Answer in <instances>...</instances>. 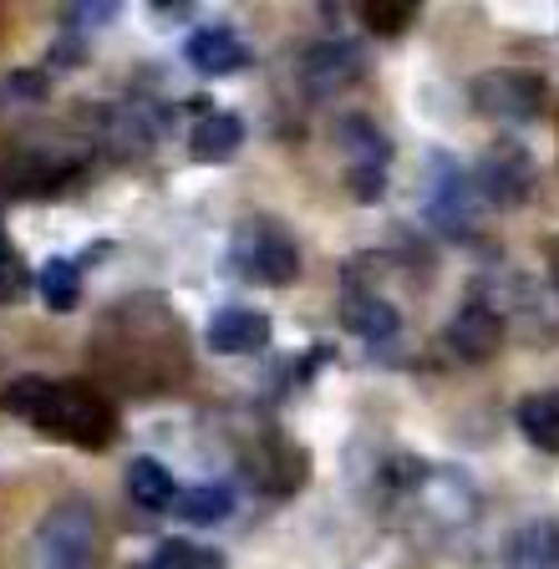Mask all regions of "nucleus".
Segmentation results:
<instances>
[{"mask_svg":"<svg viewBox=\"0 0 559 569\" xmlns=\"http://www.w3.org/2000/svg\"><path fill=\"white\" fill-rule=\"evenodd\" d=\"M112 16H118V6H72V11H67V21H77V26H108Z\"/></svg>","mask_w":559,"mask_h":569,"instance_id":"25","label":"nucleus"},{"mask_svg":"<svg viewBox=\"0 0 559 569\" xmlns=\"http://www.w3.org/2000/svg\"><path fill=\"white\" fill-rule=\"evenodd\" d=\"M244 270L260 284H296L300 280V249L280 219H250L244 229Z\"/></svg>","mask_w":559,"mask_h":569,"instance_id":"5","label":"nucleus"},{"mask_svg":"<svg viewBox=\"0 0 559 569\" xmlns=\"http://www.w3.org/2000/svg\"><path fill=\"white\" fill-rule=\"evenodd\" d=\"M555 274H559V260H555Z\"/></svg>","mask_w":559,"mask_h":569,"instance_id":"26","label":"nucleus"},{"mask_svg":"<svg viewBox=\"0 0 559 569\" xmlns=\"http://www.w3.org/2000/svg\"><path fill=\"white\" fill-rule=\"evenodd\" d=\"M51 387H57V381H47V377H16L11 387L0 391V407H6L11 417H21V422L41 427L47 402H51Z\"/></svg>","mask_w":559,"mask_h":569,"instance_id":"20","label":"nucleus"},{"mask_svg":"<svg viewBox=\"0 0 559 569\" xmlns=\"http://www.w3.org/2000/svg\"><path fill=\"white\" fill-rule=\"evenodd\" d=\"M535 158L523 153L519 142H493L473 168V183L488 203H523L535 193Z\"/></svg>","mask_w":559,"mask_h":569,"instance_id":"6","label":"nucleus"},{"mask_svg":"<svg viewBox=\"0 0 559 569\" xmlns=\"http://www.w3.org/2000/svg\"><path fill=\"white\" fill-rule=\"evenodd\" d=\"M468 213H473V178L452 163L448 153H432L428 163V219L448 234H468Z\"/></svg>","mask_w":559,"mask_h":569,"instance_id":"7","label":"nucleus"},{"mask_svg":"<svg viewBox=\"0 0 559 569\" xmlns=\"http://www.w3.org/2000/svg\"><path fill=\"white\" fill-rule=\"evenodd\" d=\"M513 417H519L523 438L535 442V448L559 452V391H535V397H523Z\"/></svg>","mask_w":559,"mask_h":569,"instance_id":"17","label":"nucleus"},{"mask_svg":"<svg viewBox=\"0 0 559 569\" xmlns=\"http://www.w3.org/2000/svg\"><path fill=\"white\" fill-rule=\"evenodd\" d=\"M503 569H559V523L535 519L513 529L503 545Z\"/></svg>","mask_w":559,"mask_h":569,"instance_id":"13","label":"nucleus"},{"mask_svg":"<svg viewBox=\"0 0 559 569\" xmlns=\"http://www.w3.org/2000/svg\"><path fill=\"white\" fill-rule=\"evenodd\" d=\"M239 142H244V118L239 112H209L193 128V153L203 163H224L229 153H239Z\"/></svg>","mask_w":559,"mask_h":569,"instance_id":"15","label":"nucleus"},{"mask_svg":"<svg viewBox=\"0 0 559 569\" xmlns=\"http://www.w3.org/2000/svg\"><path fill=\"white\" fill-rule=\"evenodd\" d=\"M336 148L346 153V183H351V193H357L361 203H377L381 183H387V168H392V138L371 118L351 112V118H341V128H336Z\"/></svg>","mask_w":559,"mask_h":569,"instance_id":"3","label":"nucleus"},{"mask_svg":"<svg viewBox=\"0 0 559 569\" xmlns=\"http://www.w3.org/2000/svg\"><path fill=\"white\" fill-rule=\"evenodd\" d=\"M143 569H219V555H214V549L189 545V539H163V545H158V555L148 559Z\"/></svg>","mask_w":559,"mask_h":569,"instance_id":"23","label":"nucleus"},{"mask_svg":"<svg viewBox=\"0 0 559 569\" xmlns=\"http://www.w3.org/2000/svg\"><path fill=\"white\" fill-rule=\"evenodd\" d=\"M183 51H189V61L203 71V77H229V71L250 67V47H244V36L229 31V26H199Z\"/></svg>","mask_w":559,"mask_h":569,"instance_id":"12","label":"nucleus"},{"mask_svg":"<svg viewBox=\"0 0 559 569\" xmlns=\"http://www.w3.org/2000/svg\"><path fill=\"white\" fill-rule=\"evenodd\" d=\"M37 290H41V300H47V310H72L77 300H82V264L77 260H47L41 264V274H37Z\"/></svg>","mask_w":559,"mask_h":569,"instance_id":"19","label":"nucleus"},{"mask_svg":"<svg viewBox=\"0 0 559 569\" xmlns=\"http://www.w3.org/2000/svg\"><path fill=\"white\" fill-rule=\"evenodd\" d=\"M473 107L483 118H499V122H535L545 112V87H539L535 71H483L473 82Z\"/></svg>","mask_w":559,"mask_h":569,"instance_id":"4","label":"nucleus"},{"mask_svg":"<svg viewBox=\"0 0 559 569\" xmlns=\"http://www.w3.org/2000/svg\"><path fill=\"white\" fill-rule=\"evenodd\" d=\"M31 270H26V260L16 254V244L6 234H0V306H16V300L31 290Z\"/></svg>","mask_w":559,"mask_h":569,"instance_id":"24","label":"nucleus"},{"mask_svg":"<svg viewBox=\"0 0 559 569\" xmlns=\"http://www.w3.org/2000/svg\"><path fill=\"white\" fill-rule=\"evenodd\" d=\"M61 178H67V168L61 163H51V158H41V153H26V158H16V163L6 168V189L26 193V199H41V193L61 189Z\"/></svg>","mask_w":559,"mask_h":569,"instance_id":"18","label":"nucleus"},{"mask_svg":"<svg viewBox=\"0 0 559 569\" xmlns=\"http://www.w3.org/2000/svg\"><path fill=\"white\" fill-rule=\"evenodd\" d=\"M31 569H97V509L61 498L31 533Z\"/></svg>","mask_w":559,"mask_h":569,"instance_id":"1","label":"nucleus"},{"mask_svg":"<svg viewBox=\"0 0 559 569\" xmlns=\"http://www.w3.org/2000/svg\"><path fill=\"white\" fill-rule=\"evenodd\" d=\"M209 346H214L219 356L264 351V346H270V316H260V310H250V306L219 310V316L209 320Z\"/></svg>","mask_w":559,"mask_h":569,"instance_id":"11","label":"nucleus"},{"mask_svg":"<svg viewBox=\"0 0 559 569\" xmlns=\"http://www.w3.org/2000/svg\"><path fill=\"white\" fill-rule=\"evenodd\" d=\"M341 320L357 336H367V341H387V336H397V326H402L397 306L392 300H381V296H351L341 306Z\"/></svg>","mask_w":559,"mask_h":569,"instance_id":"16","label":"nucleus"},{"mask_svg":"<svg viewBox=\"0 0 559 569\" xmlns=\"http://www.w3.org/2000/svg\"><path fill=\"white\" fill-rule=\"evenodd\" d=\"M361 51L351 47V41H316L310 51H300L296 71H300V87H306L310 97H336L346 92V87L361 77Z\"/></svg>","mask_w":559,"mask_h":569,"instance_id":"8","label":"nucleus"},{"mask_svg":"<svg viewBox=\"0 0 559 569\" xmlns=\"http://www.w3.org/2000/svg\"><path fill=\"white\" fill-rule=\"evenodd\" d=\"M128 498L138 509L158 513L168 503H179V488H173V473H168L158 458H132L128 462Z\"/></svg>","mask_w":559,"mask_h":569,"instance_id":"14","label":"nucleus"},{"mask_svg":"<svg viewBox=\"0 0 559 569\" xmlns=\"http://www.w3.org/2000/svg\"><path fill=\"white\" fill-rule=\"evenodd\" d=\"M503 346V316L483 300H468L458 316L448 320V351L463 356V361H488V356H499Z\"/></svg>","mask_w":559,"mask_h":569,"instance_id":"9","label":"nucleus"},{"mask_svg":"<svg viewBox=\"0 0 559 569\" xmlns=\"http://www.w3.org/2000/svg\"><path fill=\"white\" fill-rule=\"evenodd\" d=\"M310 473V458L290 438H264L250 452V478L260 483V493H296Z\"/></svg>","mask_w":559,"mask_h":569,"instance_id":"10","label":"nucleus"},{"mask_svg":"<svg viewBox=\"0 0 559 569\" xmlns=\"http://www.w3.org/2000/svg\"><path fill=\"white\" fill-rule=\"evenodd\" d=\"M229 509H234V488L229 483H193L179 498V513L189 523H219V519H229Z\"/></svg>","mask_w":559,"mask_h":569,"instance_id":"21","label":"nucleus"},{"mask_svg":"<svg viewBox=\"0 0 559 569\" xmlns=\"http://www.w3.org/2000/svg\"><path fill=\"white\" fill-rule=\"evenodd\" d=\"M41 432L97 452V448H108V438L118 432V407H112L108 391H97L92 381H57V387H51V402H47V417H41Z\"/></svg>","mask_w":559,"mask_h":569,"instance_id":"2","label":"nucleus"},{"mask_svg":"<svg viewBox=\"0 0 559 569\" xmlns=\"http://www.w3.org/2000/svg\"><path fill=\"white\" fill-rule=\"evenodd\" d=\"M412 21H417V6H407V0H367L361 6V26L371 36H402Z\"/></svg>","mask_w":559,"mask_h":569,"instance_id":"22","label":"nucleus"}]
</instances>
